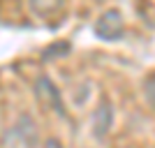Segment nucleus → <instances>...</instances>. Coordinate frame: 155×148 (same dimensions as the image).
Wrapping results in <instances>:
<instances>
[{"instance_id": "1", "label": "nucleus", "mask_w": 155, "mask_h": 148, "mask_svg": "<svg viewBox=\"0 0 155 148\" xmlns=\"http://www.w3.org/2000/svg\"><path fill=\"white\" fill-rule=\"evenodd\" d=\"M95 35L104 42H116V39L123 37L125 32V21H123V14L118 9H107L104 14H100L93 26Z\"/></svg>"}, {"instance_id": "2", "label": "nucleus", "mask_w": 155, "mask_h": 148, "mask_svg": "<svg viewBox=\"0 0 155 148\" xmlns=\"http://www.w3.org/2000/svg\"><path fill=\"white\" fill-rule=\"evenodd\" d=\"M35 93H37V100L44 104V107L58 111V113H63V111H65L63 109V100H60V90H58V86L53 84L51 79L39 77L37 84H35Z\"/></svg>"}, {"instance_id": "3", "label": "nucleus", "mask_w": 155, "mask_h": 148, "mask_svg": "<svg viewBox=\"0 0 155 148\" xmlns=\"http://www.w3.org/2000/svg\"><path fill=\"white\" fill-rule=\"evenodd\" d=\"M111 123H114V104L104 97L93 111V132H95L97 139L107 136V132L111 130Z\"/></svg>"}, {"instance_id": "4", "label": "nucleus", "mask_w": 155, "mask_h": 148, "mask_svg": "<svg viewBox=\"0 0 155 148\" xmlns=\"http://www.w3.org/2000/svg\"><path fill=\"white\" fill-rule=\"evenodd\" d=\"M44 148H65L63 143H60V139H56V136H49L44 141Z\"/></svg>"}]
</instances>
